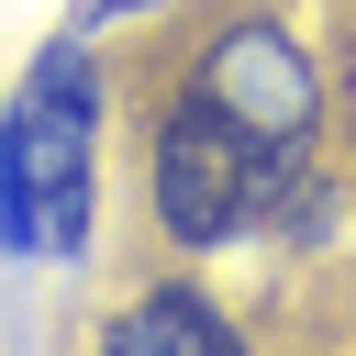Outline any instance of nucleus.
Segmentation results:
<instances>
[{
	"instance_id": "39448f33",
	"label": "nucleus",
	"mask_w": 356,
	"mask_h": 356,
	"mask_svg": "<svg viewBox=\"0 0 356 356\" xmlns=\"http://www.w3.org/2000/svg\"><path fill=\"white\" fill-rule=\"evenodd\" d=\"M345 134H356V44H345Z\"/></svg>"
},
{
	"instance_id": "f03ea898",
	"label": "nucleus",
	"mask_w": 356,
	"mask_h": 356,
	"mask_svg": "<svg viewBox=\"0 0 356 356\" xmlns=\"http://www.w3.org/2000/svg\"><path fill=\"white\" fill-rule=\"evenodd\" d=\"M289 167H300V156L256 145L211 89H178V100L156 111V145H145V189H156V222H167L178 245H234V234H256V222L278 211Z\"/></svg>"
},
{
	"instance_id": "20e7f679",
	"label": "nucleus",
	"mask_w": 356,
	"mask_h": 356,
	"mask_svg": "<svg viewBox=\"0 0 356 356\" xmlns=\"http://www.w3.org/2000/svg\"><path fill=\"white\" fill-rule=\"evenodd\" d=\"M100 356H245V345L189 278H167V289H145V300H122L100 323Z\"/></svg>"
},
{
	"instance_id": "7ed1b4c3",
	"label": "nucleus",
	"mask_w": 356,
	"mask_h": 356,
	"mask_svg": "<svg viewBox=\"0 0 356 356\" xmlns=\"http://www.w3.org/2000/svg\"><path fill=\"white\" fill-rule=\"evenodd\" d=\"M189 89H211L256 145H278V156H300L312 145V122H323V89H312V56L278 33V22H222L211 44H200V67H189Z\"/></svg>"
},
{
	"instance_id": "f257e3e1",
	"label": "nucleus",
	"mask_w": 356,
	"mask_h": 356,
	"mask_svg": "<svg viewBox=\"0 0 356 356\" xmlns=\"http://www.w3.org/2000/svg\"><path fill=\"white\" fill-rule=\"evenodd\" d=\"M100 222V67L89 44H44L0 111V245L78 256Z\"/></svg>"
}]
</instances>
